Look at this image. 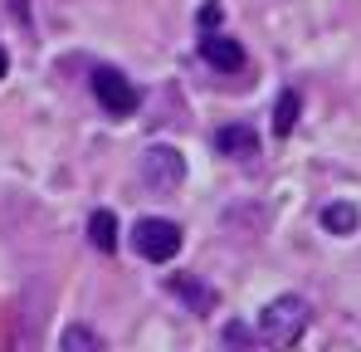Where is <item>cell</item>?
Wrapping results in <instances>:
<instances>
[{"label": "cell", "instance_id": "1", "mask_svg": "<svg viewBox=\"0 0 361 352\" xmlns=\"http://www.w3.org/2000/svg\"><path fill=\"white\" fill-rule=\"evenodd\" d=\"M307 323H312V308H307V298L298 293H279L264 313H259V343H269V348H293L302 333H307Z\"/></svg>", "mask_w": 361, "mask_h": 352}, {"label": "cell", "instance_id": "2", "mask_svg": "<svg viewBox=\"0 0 361 352\" xmlns=\"http://www.w3.org/2000/svg\"><path fill=\"white\" fill-rule=\"evenodd\" d=\"M180 181H185V157H180V147L157 142V147L142 152V186H147V191L166 196V191H176Z\"/></svg>", "mask_w": 361, "mask_h": 352}, {"label": "cell", "instance_id": "3", "mask_svg": "<svg viewBox=\"0 0 361 352\" xmlns=\"http://www.w3.org/2000/svg\"><path fill=\"white\" fill-rule=\"evenodd\" d=\"M132 245H137L142 259L166 264V259H176V250H180V225L176 221H161V216H147V221H137Z\"/></svg>", "mask_w": 361, "mask_h": 352}, {"label": "cell", "instance_id": "4", "mask_svg": "<svg viewBox=\"0 0 361 352\" xmlns=\"http://www.w3.org/2000/svg\"><path fill=\"white\" fill-rule=\"evenodd\" d=\"M93 98L108 108L113 117H127L137 108V88H132V78L113 69V64H103V69H93Z\"/></svg>", "mask_w": 361, "mask_h": 352}, {"label": "cell", "instance_id": "5", "mask_svg": "<svg viewBox=\"0 0 361 352\" xmlns=\"http://www.w3.org/2000/svg\"><path fill=\"white\" fill-rule=\"evenodd\" d=\"M200 54H205V64H215L220 74H240L244 69V49H240V40H230V35H205Z\"/></svg>", "mask_w": 361, "mask_h": 352}, {"label": "cell", "instance_id": "6", "mask_svg": "<svg viewBox=\"0 0 361 352\" xmlns=\"http://www.w3.org/2000/svg\"><path fill=\"white\" fill-rule=\"evenodd\" d=\"M215 152H225V157H259V137H254V127H220L215 132Z\"/></svg>", "mask_w": 361, "mask_h": 352}, {"label": "cell", "instance_id": "7", "mask_svg": "<svg viewBox=\"0 0 361 352\" xmlns=\"http://www.w3.org/2000/svg\"><path fill=\"white\" fill-rule=\"evenodd\" d=\"M357 206H347V201H332V206H322V230L332 235H352L357 230Z\"/></svg>", "mask_w": 361, "mask_h": 352}, {"label": "cell", "instance_id": "8", "mask_svg": "<svg viewBox=\"0 0 361 352\" xmlns=\"http://www.w3.org/2000/svg\"><path fill=\"white\" fill-rule=\"evenodd\" d=\"M88 240H93L98 250H113V245H118V216H113V211H93V216H88Z\"/></svg>", "mask_w": 361, "mask_h": 352}, {"label": "cell", "instance_id": "9", "mask_svg": "<svg viewBox=\"0 0 361 352\" xmlns=\"http://www.w3.org/2000/svg\"><path fill=\"white\" fill-rule=\"evenodd\" d=\"M59 348H68V352H103V338L93 333V328H78V323H68L59 333Z\"/></svg>", "mask_w": 361, "mask_h": 352}, {"label": "cell", "instance_id": "10", "mask_svg": "<svg viewBox=\"0 0 361 352\" xmlns=\"http://www.w3.org/2000/svg\"><path fill=\"white\" fill-rule=\"evenodd\" d=\"M302 113V98L288 88V93H279V108H274V132H293V122Z\"/></svg>", "mask_w": 361, "mask_h": 352}, {"label": "cell", "instance_id": "11", "mask_svg": "<svg viewBox=\"0 0 361 352\" xmlns=\"http://www.w3.org/2000/svg\"><path fill=\"white\" fill-rule=\"evenodd\" d=\"M171 289H176V293H185V298H190V308H195V313H205V308H210V303H215V293H205V289H200V284H190V279H185V274H176V279H171Z\"/></svg>", "mask_w": 361, "mask_h": 352}, {"label": "cell", "instance_id": "12", "mask_svg": "<svg viewBox=\"0 0 361 352\" xmlns=\"http://www.w3.org/2000/svg\"><path fill=\"white\" fill-rule=\"evenodd\" d=\"M200 25H220V5H205L200 10Z\"/></svg>", "mask_w": 361, "mask_h": 352}, {"label": "cell", "instance_id": "13", "mask_svg": "<svg viewBox=\"0 0 361 352\" xmlns=\"http://www.w3.org/2000/svg\"><path fill=\"white\" fill-rule=\"evenodd\" d=\"M5 69H10V59H5V49H0V78H5Z\"/></svg>", "mask_w": 361, "mask_h": 352}]
</instances>
